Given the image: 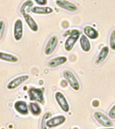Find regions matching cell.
Returning <instances> with one entry per match:
<instances>
[{
  "label": "cell",
  "instance_id": "6da1fadb",
  "mask_svg": "<svg viewBox=\"0 0 115 129\" xmlns=\"http://www.w3.org/2000/svg\"><path fill=\"white\" fill-rule=\"evenodd\" d=\"M44 92H45L44 88L31 87L28 91L29 100L32 102H36L43 104L45 102L44 97H43Z\"/></svg>",
  "mask_w": 115,
  "mask_h": 129
},
{
  "label": "cell",
  "instance_id": "7a4b0ae2",
  "mask_svg": "<svg viewBox=\"0 0 115 129\" xmlns=\"http://www.w3.org/2000/svg\"><path fill=\"white\" fill-rule=\"evenodd\" d=\"M80 35H81V31H79V30L74 29L71 31L70 35L66 40L64 44V48L66 51H70L72 50L77 40L79 39Z\"/></svg>",
  "mask_w": 115,
  "mask_h": 129
},
{
  "label": "cell",
  "instance_id": "3957f363",
  "mask_svg": "<svg viewBox=\"0 0 115 129\" xmlns=\"http://www.w3.org/2000/svg\"><path fill=\"white\" fill-rule=\"evenodd\" d=\"M64 76L66 79V80L68 81L70 87L75 91H79L80 89V85H79V82L75 75L72 72H70L69 70H66L64 72Z\"/></svg>",
  "mask_w": 115,
  "mask_h": 129
},
{
  "label": "cell",
  "instance_id": "277c9868",
  "mask_svg": "<svg viewBox=\"0 0 115 129\" xmlns=\"http://www.w3.org/2000/svg\"><path fill=\"white\" fill-rule=\"evenodd\" d=\"M94 117L96 120L100 123V124L104 127H110L113 125L112 121L109 119L108 117L103 113L100 112H96L94 113Z\"/></svg>",
  "mask_w": 115,
  "mask_h": 129
},
{
  "label": "cell",
  "instance_id": "5b68a950",
  "mask_svg": "<svg viewBox=\"0 0 115 129\" xmlns=\"http://www.w3.org/2000/svg\"><path fill=\"white\" fill-rule=\"evenodd\" d=\"M55 98L56 102L58 104L61 109H62L64 112H68L69 111V105L68 104V102L66 100V98L64 95L62 94L61 92H56L55 95Z\"/></svg>",
  "mask_w": 115,
  "mask_h": 129
},
{
  "label": "cell",
  "instance_id": "8992f818",
  "mask_svg": "<svg viewBox=\"0 0 115 129\" xmlns=\"http://www.w3.org/2000/svg\"><path fill=\"white\" fill-rule=\"evenodd\" d=\"M23 36V24L20 19L16 20L14 28V37L16 41L21 40Z\"/></svg>",
  "mask_w": 115,
  "mask_h": 129
},
{
  "label": "cell",
  "instance_id": "52a82bcc",
  "mask_svg": "<svg viewBox=\"0 0 115 129\" xmlns=\"http://www.w3.org/2000/svg\"><path fill=\"white\" fill-rule=\"evenodd\" d=\"M28 78H29V76H28V75H21V76H19L17 78H14V80H11L10 82L7 85V88L8 89H10V90L16 89V88H17L21 84H22L25 81H26Z\"/></svg>",
  "mask_w": 115,
  "mask_h": 129
},
{
  "label": "cell",
  "instance_id": "ba28073f",
  "mask_svg": "<svg viewBox=\"0 0 115 129\" xmlns=\"http://www.w3.org/2000/svg\"><path fill=\"white\" fill-rule=\"evenodd\" d=\"M66 121V118L64 116H55L53 118H51L49 120H47L46 122V124L47 126L49 128H53V127L58 126H60V124H62L63 123L65 122Z\"/></svg>",
  "mask_w": 115,
  "mask_h": 129
},
{
  "label": "cell",
  "instance_id": "9c48e42d",
  "mask_svg": "<svg viewBox=\"0 0 115 129\" xmlns=\"http://www.w3.org/2000/svg\"><path fill=\"white\" fill-rule=\"evenodd\" d=\"M55 4L61 8L70 11V12H75L78 9L76 5L66 0H56Z\"/></svg>",
  "mask_w": 115,
  "mask_h": 129
},
{
  "label": "cell",
  "instance_id": "30bf717a",
  "mask_svg": "<svg viewBox=\"0 0 115 129\" xmlns=\"http://www.w3.org/2000/svg\"><path fill=\"white\" fill-rule=\"evenodd\" d=\"M58 38L57 37L53 36L49 39L45 48V54L46 55H49L53 53L54 49L57 46Z\"/></svg>",
  "mask_w": 115,
  "mask_h": 129
},
{
  "label": "cell",
  "instance_id": "8fae6325",
  "mask_svg": "<svg viewBox=\"0 0 115 129\" xmlns=\"http://www.w3.org/2000/svg\"><path fill=\"white\" fill-rule=\"evenodd\" d=\"M14 108L19 114L22 115H27L28 114V105L24 101H18L14 104Z\"/></svg>",
  "mask_w": 115,
  "mask_h": 129
},
{
  "label": "cell",
  "instance_id": "7c38bea8",
  "mask_svg": "<svg viewBox=\"0 0 115 129\" xmlns=\"http://www.w3.org/2000/svg\"><path fill=\"white\" fill-rule=\"evenodd\" d=\"M31 12L37 14H49L53 12V10L48 6H35L33 7Z\"/></svg>",
  "mask_w": 115,
  "mask_h": 129
},
{
  "label": "cell",
  "instance_id": "4fadbf2b",
  "mask_svg": "<svg viewBox=\"0 0 115 129\" xmlns=\"http://www.w3.org/2000/svg\"><path fill=\"white\" fill-rule=\"evenodd\" d=\"M84 33L85 35L88 38L91 39H96L99 37V33L94 28L90 26H86L84 28Z\"/></svg>",
  "mask_w": 115,
  "mask_h": 129
},
{
  "label": "cell",
  "instance_id": "5bb4252c",
  "mask_svg": "<svg viewBox=\"0 0 115 129\" xmlns=\"http://www.w3.org/2000/svg\"><path fill=\"white\" fill-rule=\"evenodd\" d=\"M23 16L24 20L27 24V25L28 26V27L30 28L33 31H37L38 30V25L36 23V22L35 21V20L33 18L32 16H30L28 14H26L23 15Z\"/></svg>",
  "mask_w": 115,
  "mask_h": 129
},
{
  "label": "cell",
  "instance_id": "9a60e30c",
  "mask_svg": "<svg viewBox=\"0 0 115 129\" xmlns=\"http://www.w3.org/2000/svg\"><path fill=\"white\" fill-rule=\"evenodd\" d=\"M66 61H67V57H65V56H60V57H57L51 59L48 62V66L49 67L53 68V67H56V66L64 64V63H66Z\"/></svg>",
  "mask_w": 115,
  "mask_h": 129
},
{
  "label": "cell",
  "instance_id": "2e32d148",
  "mask_svg": "<svg viewBox=\"0 0 115 129\" xmlns=\"http://www.w3.org/2000/svg\"><path fill=\"white\" fill-rule=\"evenodd\" d=\"M33 7V2L32 0H26L20 7V12L21 13V14L24 15L31 12Z\"/></svg>",
  "mask_w": 115,
  "mask_h": 129
},
{
  "label": "cell",
  "instance_id": "e0dca14e",
  "mask_svg": "<svg viewBox=\"0 0 115 129\" xmlns=\"http://www.w3.org/2000/svg\"><path fill=\"white\" fill-rule=\"evenodd\" d=\"M80 45H81V49L85 52H88L91 49V44L88 37L85 35H81L80 38Z\"/></svg>",
  "mask_w": 115,
  "mask_h": 129
},
{
  "label": "cell",
  "instance_id": "ac0fdd59",
  "mask_svg": "<svg viewBox=\"0 0 115 129\" xmlns=\"http://www.w3.org/2000/svg\"><path fill=\"white\" fill-rule=\"evenodd\" d=\"M109 53V49L108 47L107 46H105L103 47L102 50L100 51V53L98 54V57L96 58V63L97 64H99V63H102L106 57L108 56V54Z\"/></svg>",
  "mask_w": 115,
  "mask_h": 129
},
{
  "label": "cell",
  "instance_id": "d6986e66",
  "mask_svg": "<svg viewBox=\"0 0 115 129\" xmlns=\"http://www.w3.org/2000/svg\"><path fill=\"white\" fill-rule=\"evenodd\" d=\"M28 109L34 116H39L41 113V108L39 106V104L36 102H31L28 104Z\"/></svg>",
  "mask_w": 115,
  "mask_h": 129
},
{
  "label": "cell",
  "instance_id": "ffe728a7",
  "mask_svg": "<svg viewBox=\"0 0 115 129\" xmlns=\"http://www.w3.org/2000/svg\"><path fill=\"white\" fill-rule=\"evenodd\" d=\"M0 59L9 62H13V63H15L18 61V58L15 55H12L10 53H4V52H0Z\"/></svg>",
  "mask_w": 115,
  "mask_h": 129
},
{
  "label": "cell",
  "instance_id": "44dd1931",
  "mask_svg": "<svg viewBox=\"0 0 115 129\" xmlns=\"http://www.w3.org/2000/svg\"><path fill=\"white\" fill-rule=\"evenodd\" d=\"M51 116V114L50 112H46L45 114L43 115L41 121V129H49V128L47 126L46 122H47V118H49Z\"/></svg>",
  "mask_w": 115,
  "mask_h": 129
},
{
  "label": "cell",
  "instance_id": "7402d4cb",
  "mask_svg": "<svg viewBox=\"0 0 115 129\" xmlns=\"http://www.w3.org/2000/svg\"><path fill=\"white\" fill-rule=\"evenodd\" d=\"M110 46L112 50H115V30H112L110 38Z\"/></svg>",
  "mask_w": 115,
  "mask_h": 129
},
{
  "label": "cell",
  "instance_id": "603a6c76",
  "mask_svg": "<svg viewBox=\"0 0 115 129\" xmlns=\"http://www.w3.org/2000/svg\"><path fill=\"white\" fill-rule=\"evenodd\" d=\"M5 29V23L3 20L0 21V40L2 39Z\"/></svg>",
  "mask_w": 115,
  "mask_h": 129
},
{
  "label": "cell",
  "instance_id": "cb8c5ba5",
  "mask_svg": "<svg viewBox=\"0 0 115 129\" xmlns=\"http://www.w3.org/2000/svg\"><path fill=\"white\" fill-rule=\"evenodd\" d=\"M108 115L110 118L115 119V105L112 106V108H111L110 110L109 111Z\"/></svg>",
  "mask_w": 115,
  "mask_h": 129
},
{
  "label": "cell",
  "instance_id": "d4e9b609",
  "mask_svg": "<svg viewBox=\"0 0 115 129\" xmlns=\"http://www.w3.org/2000/svg\"><path fill=\"white\" fill-rule=\"evenodd\" d=\"M34 1L39 6H46L47 4V0H34Z\"/></svg>",
  "mask_w": 115,
  "mask_h": 129
},
{
  "label": "cell",
  "instance_id": "484cf974",
  "mask_svg": "<svg viewBox=\"0 0 115 129\" xmlns=\"http://www.w3.org/2000/svg\"><path fill=\"white\" fill-rule=\"evenodd\" d=\"M99 105H100V102L98 100H94L92 102V106H94V108H98Z\"/></svg>",
  "mask_w": 115,
  "mask_h": 129
},
{
  "label": "cell",
  "instance_id": "4316f807",
  "mask_svg": "<svg viewBox=\"0 0 115 129\" xmlns=\"http://www.w3.org/2000/svg\"><path fill=\"white\" fill-rule=\"evenodd\" d=\"M104 129H115V128H104Z\"/></svg>",
  "mask_w": 115,
  "mask_h": 129
},
{
  "label": "cell",
  "instance_id": "83f0119b",
  "mask_svg": "<svg viewBox=\"0 0 115 129\" xmlns=\"http://www.w3.org/2000/svg\"><path fill=\"white\" fill-rule=\"evenodd\" d=\"M73 129H78L77 128H73Z\"/></svg>",
  "mask_w": 115,
  "mask_h": 129
}]
</instances>
